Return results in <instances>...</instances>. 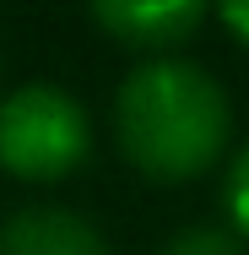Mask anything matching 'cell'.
Wrapping results in <instances>:
<instances>
[{
	"mask_svg": "<svg viewBox=\"0 0 249 255\" xmlns=\"http://www.w3.org/2000/svg\"><path fill=\"white\" fill-rule=\"evenodd\" d=\"M222 206H228V228L249 245V141L228 163V185H222Z\"/></svg>",
	"mask_w": 249,
	"mask_h": 255,
	"instance_id": "cell-6",
	"label": "cell"
},
{
	"mask_svg": "<svg viewBox=\"0 0 249 255\" xmlns=\"http://www.w3.org/2000/svg\"><path fill=\"white\" fill-rule=\"evenodd\" d=\"M157 255H244V239L228 223H195V228H179Z\"/></svg>",
	"mask_w": 249,
	"mask_h": 255,
	"instance_id": "cell-5",
	"label": "cell"
},
{
	"mask_svg": "<svg viewBox=\"0 0 249 255\" xmlns=\"http://www.w3.org/2000/svg\"><path fill=\"white\" fill-rule=\"evenodd\" d=\"M92 157V114L76 93L54 82H27L0 98V168L27 179V185H54L71 179Z\"/></svg>",
	"mask_w": 249,
	"mask_h": 255,
	"instance_id": "cell-2",
	"label": "cell"
},
{
	"mask_svg": "<svg viewBox=\"0 0 249 255\" xmlns=\"http://www.w3.org/2000/svg\"><path fill=\"white\" fill-rule=\"evenodd\" d=\"M0 255H114L98 223H87L71 206H27L5 217Z\"/></svg>",
	"mask_w": 249,
	"mask_h": 255,
	"instance_id": "cell-4",
	"label": "cell"
},
{
	"mask_svg": "<svg viewBox=\"0 0 249 255\" xmlns=\"http://www.w3.org/2000/svg\"><path fill=\"white\" fill-rule=\"evenodd\" d=\"M217 16H222V27H228V33H233V38L249 49V0H233V5H222Z\"/></svg>",
	"mask_w": 249,
	"mask_h": 255,
	"instance_id": "cell-7",
	"label": "cell"
},
{
	"mask_svg": "<svg viewBox=\"0 0 249 255\" xmlns=\"http://www.w3.org/2000/svg\"><path fill=\"white\" fill-rule=\"evenodd\" d=\"M114 136L152 185H190L211 174L233 141V103L195 60H147L114 93Z\"/></svg>",
	"mask_w": 249,
	"mask_h": 255,
	"instance_id": "cell-1",
	"label": "cell"
},
{
	"mask_svg": "<svg viewBox=\"0 0 249 255\" xmlns=\"http://www.w3.org/2000/svg\"><path fill=\"white\" fill-rule=\"evenodd\" d=\"M92 22L119 49L168 60L179 44H190L206 27V5L200 0H103L92 5Z\"/></svg>",
	"mask_w": 249,
	"mask_h": 255,
	"instance_id": "cell-3",
	"label": "cell"
}]
</instances>
